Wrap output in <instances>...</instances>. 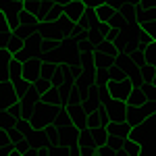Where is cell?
Here are the masks:
<instances>
[{"label":"cell","instance_id":"6da1fadb","mask_svg":"<svg viewBox=\"0 0 156 156\" xmlns=\"http://www.w3.org/2000/svg\"><path fill=\"white\" fill-rule=\"evenodd\" d=\"M75 21L69 19V15H60L56 21H40L37 27V34L44 37V40H56L62 42L65 37L71 36V31L75 29Z\"/></svg>","mask_w":156,"mask_h":156},{"label":"cell","instance_id":"7a4b0ae2","mask_svg":"<svg viewBox=\"0 0 156 156\" xmlns=\"http://www.w3.org/2000/svg\"><path fill=\"white\" fill-rule=\"evenodd\" d=\"M129 137L137 140L142 144V152H144L146 148H150L152 144H156V112L150 115L146 121H142L140 125H135L131 129V135Z\"/></svg>","mask_w":156,"mask_h":156},{"label":"cell","instance_id":"3957f363","mask_svg":"<svg viewBox=\"0 0 156 156\" xmlns=\"http://www.w3.org/2000/svg\"><path fill=\"white\" fill-rule=\"evenodd\" d=\"M42 50H44V37L40 36V34H34V36L25 37V44L23 48L19 50L15 56L19 60H31V58H37L40 54H42Z\"/></svg>","mask_w":156,"mask_h":156},{"label":"cell","instance_id":"277c9868","mask_svg":"<svg viewBox=\"0 0 156 156\" xmlns=\"http://www.w3.org/2000/svg\"><path fill=\"white\" fill-rule=\"evenodd\" d=\"M154 112H156V102L148 100V102L142 104V106H127V115H125V119L135 127V125H140L142 121H146L150 115H154Z\"/></svg>","mask_w":156,"mask_h":156},{"label":"cell","instance_id":"5b68a950","mask_svg":"<svg viewBox=\"0 0 156 156\" xmlns=\"http://www.w3.org/2000/svg\"><path fill=\"white\" fill-rule=\"evenodd\" d=\"M21 98L17 94V87H15V81L9 79V77H2L0 81V110L2 108H11L15 102H19Z\"/></svg>","mask_w":156,"mask_h":156},{"label":"cell","instance_id":"8992f818","mask_svg":"<svg viewBox=\"0 0 156 156\" xmlns=\"http://www.w3.org/2000/svg\"><path fill=\"white\" fill-rule=\"evenodd\" d=\"M115 65L121 67L123 71H127V75L135 79V77H140L142 75V69H140V62H135L131 58V54L129 52H125V50H119L117 52V56H115Z\"/></svg>","mask_w":156,"mask_h":156},{"label":"cell","instance_id":"52a82bcc","mask_svg":"<svg viewBox=\"0 0 156 156\" xmlns=\"http://www.w3.org/2000/svg\"><path fill=\"white\" fill-rule=\"evenodd\" d=\"M25 0H2V15L11 21L12 29H17L19 27V17H21V12H23Z\"/></svg>","mask_w":156,"mask_h":156},{"label":"cell","instance_id":"ba28073f","mask_svg":"<svg viewBox=\"0 0 156 156\" xmlns=\"http://www.w3.org/2000/svg\"><path fill=\"white\" fill-rule=\"evenodd\" d=\"M133 81L131 79H110L106 85V90H108V96H112V98H119V100H127L129 98V94L133 92Z\"/></svg>","mask_w":156,"mask_h":156},{"label":"cell","instance_id":"9c48e42d","mask_svg":"<svg viewBox=\"0 0 156 156\" xmlns=\"http://www.w3.org/2000/svg\"><path fill=\"white\" fill-rule=\"evenodd\" d=\"M104 108H106L110 121H121V119H125V115H127V100L106 96L104 98Z\"/></svg>","mask_w":156,"mask_h":156},{"label":"cell","instance_id":"30bf717a","mask_svg":"<svg viewBox=\"0 0 156 156\" xmlns=\"http://www.w3.org/2000/svg\"><path fill=\"white\" fill-rule=\"evenodd\" d=\"M67 110H69L71 121L79 127V129H85V127H87V110H85L83 102H73V104H67Z\"/></svg>","mask_w":156,"mask_h":156},{"label":"cell","instance_id":"8fae6325","mask_svg":"<svg viewBox=\"0 0 156 156\" xmlns=\"http://www.w3.org/2000/svg\"><path fill=\"white\" fill-rule=\"evenodd\" d=\"M108 135H117V137H129L131 135L133 125L127 119H121V121H110L106 125Z\"/></svg>","mask_w":156,"mask_h":156},{"label":"cell","instance_id":"7c38bea8","mask_svg":"<svg viewBox=\"0 0 156 156\" xmlns=\"http://www.w3.org/2000/svg\"><path fill=\"white\" fill-rule=\"evenodd\" d=\"M40 75H42V60H40V56L31 58V60H25L23 62V77L25 79L36 81Z\"/></svg>","mask_w":156,"mask_h":156},{"label":"cell","instance_id":"4fadbf2b","mask_svg":"<svg viewBox=\"0 0 156 156\" xmlns=\"http://www.w3.org/2000/svg\"><path fill=\"white\" fill-rule=\"evenodd\" d=\"M85 9H87V4H85L83 0H71L65 6V15H69V19H73L75 23H79V19H81V15L85 12Z\"/></svg>","mask_w":156,"mask_h":156},{"label":"cell","instance_id":"5bb4252c","mask_svg":"<svg viewBox=\"0 0 156 156\" xmlns=\"http://www.w3.org/2000/svg\"><path fill=\"white\" fill-rule=\"evenodd\" d=\"M108 123H110V117H108L106 108H100V110H96V112L87 115V127H90V129L100 127V125H104V127H106Z\"/></svg>","mask_w":156,"mask_h":156},{"label":"cell","instance_id":"9a60e30c","mask_svg":"<svg viewBox=\"0 0 156 156\" xmlns=\"http://www.w3.org/2000/svg\"><path fill=\"white\" fill-rule=\"evenodd\" d=\"M94 60H96L98 69H110V67H115V56H112V54H106V52H102L100 48L94 50Z\"/></svg>","mask_w":156,"mask_h":156},{"label":"cell","instance_id":"2e32d148","mask_svg":"<svg viewBox=\"0 0 156 156\" xmlns=\"http://www.w3.org/2000/svg\"><path fill=\"white\" fill-rule=\"evenodd\" d=\"M0 148H2V154L4 156H17V152H15V140L11 137V133L6 129H2V135H0Z\"/></svg>","mask_w":156,"mask_h":156},{"label":"cell","instance_id":"e0dca14e","mask_svg":"<svg viewBox=\"0 0 156 156\" xmlns=\"http://www.w3.org/2000/svg\"><path fill=\"white\" fill-rule=\"evenodd\" d=\"M98 21H100V19H98L96 9H94V6H87V9H85V12L81 15V19H79V25H83L85 29H90V27H94Z\"/></svg>","mask_w":156,"mask_h":156},{"label":"cell","instance_id":"ac0fdd59","mask_svg":"<svg viewBox=\"0 0 156 156\" xmlns=\"http://www.w3.org/2000/svg\"><path fill=\"white\" fill-rule=\"evenodd\" d=\"M148 102V96H146V92L142 87H133V92L129 94L127 98V106H142Z\"/></svg>","mask_w":156,"mask_h":156},{"label":"cell","instance_id":"d6986e66","mask_svg":"<svg viewBox=\"0 0 156 156\" xmlns=\"http://www.w3.org/2000/svg\"><path fill=\"white\" fill-rule=\"evenodd\" d=\"M123 154L125 156H140L142 154V144L133 137H127L125 144H123Z\"/></svg>","mask_w":156,"mask_h":156},{"label":"cell","instance_id":"ffe728a7","mask_svg":"<svg viewBox=\"0 0 156 156\" xmlns=\"http://www.w3.org/2000/svg\"><path fill=\"white\" fill-rule=\"evenodd\" d=\"M108 23H110V27H112V29H117V31H123V29H125L127 25L131 23V21H129V19H127V17H125V15H123L121 11H117L115 15H112V17H110V21H108Z\"/></svg>","mask_w":156,"mask_h":156},{"label":"cell","instance_id":"44dd1931","mask_svg":"<svg viewBox=\"0 0 156 156\" xmlns=\"http://www.w3.org/2000/svg\"><path fill=\"white\" fill-rule=\"evenodd\" d=\"M9 79H19V77H23V60H19L17 56L11 60V67H9V75H6Z\"/></svg>","mask_w":156,"mask_h":156},{"label":"cell","instance_id":"7402d4cb","mask_svg":"<svg viewBox=\"0 0 156 156\" xmlns=\"http://www.w3.org/2000/svg\"><path fill=\"white\" fill-rule=\"evenodd\" d=\"M96 12H98V19H100V21H110V17L117 12V9H115L110 2H104V4L96 6Z\"/></svg>","mask_w":156,"mask_h":156},{"label":"cell","instance_id":"603a6c76","mask_svg":"<svg viewBox=\"0 0 156 156\" xmlns=\"http://www.w3.org/2000/svg\"><path fill=\"white\" fill-rule=\"evenodd\" d=\"M37 27H40V21H34V23H25V25H19L17 29H15V34L21 37H29L37 34Z\"/></svg>","mask_w":156,"mask_h":156},{"label":"cell","instance_id":"cb8c5ba5","mask_svg":"<svg viewBox=\"0 0 156 156\" xmlns=\"http://www.w3.org/2000/svg\"><path fill=\"white\" fill-rule=\"evenodd\" d=\"M140 69H142V77H144V81L152 83V79H154V75H156V65L152 62V60H146V62L140 65Z\"/></svg>","mask_w":156,"mask_h":156},{"label":"cell","instance_id":"d4e9b609","mask_svg":"<svg viewBox=\"0 0 156 156\" xmlns=\"http://www.w3.org/2000/svg\"><path fill=\"white\" fill-rule=\"evenodd\" d=\"M92 135H94V142H96L98 146H104L108 142V129L104 127V125L94 127V129H92Z\"/></svg>","mask_w":156,"mask_h":156},{"label":"cell","instance_id":"484cf974","mask_svg":"<svg viewBox=\"0 0 156 156\" xmlns=\"http://www.w3.org/2000/svg\"><path fill=\"white\" fill-rule=\"evenodd\" d=\"M23 44H25V37H21V36H17L15 31H12V36H11V40H9V44L4 46V48H9L12 52V54H17L19 50L23 48Z\"/></svg>","mask_w":156,"mask_h":156},{"label":"cell","instance_id":"4316f807","mask_svg":"<svg viewBox=\"0 0 156 156\" xmlns=\"http://www.w3.org/2000/svg\"><path fill=\"white\" fill-rule=\"evenodd\" d=\"M31 85H34V81H29V79H25V77L15 79V87H17V94H19V98H23L25 94L31 90Z\"/></svg>","mask_w":156,"mask_h":156},{"label":"cell","instance_id":"83f0119b","mask_svg":"<svg viewBox=\"0 0 156 156\" xmlns=\"http://www.w3.org/2000/svg\"><path fill=\"white\" fill-rule=\"evenodd\" d=\"M154 19H156V6H152V9H142L135 21L140 25H144V23H148V21H154Z\"/></svg>","mask_w":156,"mask_h":156},{"label":"cell","instance_id":"f1b7e54d","mask_svg":"<svg viewBox=\"0 0 156 156\" xmlns=\"http://www.w3.org/2000/svg\"><path fill=\"white\" fill-rule=\"evenodd\" d=\"M119 11L123 12L129 21H135V19H137V15H140V6H137V4H125V6H121Z\"/></svg>","mask_w":156,"mask_h":156},{"label":"cell","instance_id":"f546056e","mask_svg":"<svg viewBox=\"0 0 156 156\" xmlns=\"http://www.w3.org/2000/svg\"><path fill=\"white\" fill-rule=\"evenodd\" d=\"M34 85H36L37 92L44 96V94H46V92H48V90H50L54 83H52V79H48V77H37L36 81H34Z\"/></svg>","mask_w":156,"mask_h":156},{"label":"cell","instance_id":"4dcf8cb0","mask_svg":"<svg viewBox=\"0 0 156 156\" xmlns=\"http://www.w3.org/2000/svg\"><path fill=\"white\" fill-rule=\"evenodd\" d=\"M71 121V117H69V110H67V106H60V110H58V115H56V119H54V125L56 127H62V125H67Z\"/></svg>","mask_w":156,"mask_h":156},{"label":"cell","instance_id":"1f68e13d","mask_svg":"<svg viewBox=\"0 0 156 156\" xmlns=\"http://www.w3.org/2000/svg\"><path fill=\"white\" fill-rule=\"evenodd\" d=\"M137 40H140V42H142L144 46H150V44L154 42V37L150 36V34L146 31V29L142 27V25H140V29H137Z\"/></svg>","mask_w":156,"mask_h":156},{"label":"cell","instance_id":"d6a6232c","mask_svg":"<svg viewBox=\"0 0 156 156\" xmlns=\"http://www.w3.org/2000/svg\"><path fill=\"white\" fill-rule=\"evenodd\" d=\"M108 2H110V4H112L117 11H119L121 6H125V4H131V0H108Z\"/></svg>","mask_w":156,"mask_h":156},{"label":"cell","instance_id":"836d02e7","mask_svg":"<svg viewBox=\"0 0 156 156\" xmlns=\"http://www.w3.org/2000/svg\"><path fill=\"white\" fill-rule=\"evenodd\" d=\"M83 2L87 4V6H94V9H96V6L104 4V2H108V0H83Z\"/></svg>","mask_w":156,"mask_h":156}]
</instances>
